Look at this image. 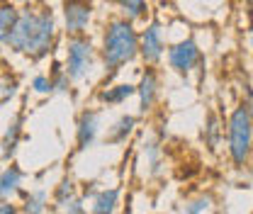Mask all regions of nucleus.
I'll return each mask as SVG.
<instances>
[{
  "instance_id": "obj_1",
  "label": "nucleus",
  "mask_w": 253,
  "mask_h": 214,
  "mask_svg": "<svg viewBox=\"0 0 253 214\" xmlns=\"http://www.w3.org/2000/svg\"><path fill=\"white\" fill-rule=\"evenodd\" d=\"M56 42V20L49 5H27L20 10L17 25L7 34L5 44L15 54H22L32 61L49 56Z\"/></svg>"
},
{
  "instance_id": "obj_2",
  "label": "nucleus",
  "mask_w": 253,
  "mask_h": 214,
  "mask_svg": "<svg viewBox=\"0 0 253 214\" xmlns=\"http://www.w3.org/2000/svg\"><path fill=\"white\" fill-rule=\"evenodd\" d=\"M97 54H100L105 73H110V76L120 73L125 66L136 61L139 59V30H136V22L126 20L122 15L110 17L105 30H102Z\"/></svg>"
},
{
  "instance_id": "obj_3",
  "label": "nucleus",
  "mask_w": 253,
  "mask_h": 214,
  "mask_svg": "<svg viewBox=\"0 0 253 214\" xmlns=\"http://www.w3.org/2000/svg\"><path fill=\"white\" fill-rule=\"evenodd\" d=\"M226 153L236 168H246L253 156V117L236 105L226 117Z\"/></svg>"
},
{
  "instance_id": "obj_4",
  "label": "nucleus",
  "mask_w": 253,
  "mask_h": 214,
  "mask_svg": "<svg viewBox=\"0 0 253 214\" xmlns=\"http://www.w3.org/2000/svg\"><path fill=\"white\" fill-rule=\"evenodd\" d=\"M95 59H97V49L85 34H73L66 39V73L73 83L85 81L93 73Z\"/></svg>"
},
{
  "instance_id": "obj_5",
  "label": "nucleus",
  "mask_w": 253,
  "mask_h": 214,
  "mask_svg": "<svg viewBox=\"0 0 253 214\" xmlns=\"http://www.w3.org/2000/svg\"><path fill=\"white\" fill-rule=\"evenodd\" d=\"M166 61H168V68L173 73L188 78V76H192L205 63V54H202L200 44L192 37H185V39H180V42H175V44L168 46Z\"/></svg>"
},
{
  "instance_id": "obj_6",
  "label": "nucleus",
  "mask_w": 253,
  "mask_h": 214,
  "mask_svg": "<svg viewBox=\"0 0 253 214\" xmlns=\"http://www.w3.org/2000/svg\"><path fill=\"white\" fill-rule=\"evenodd\" d=\"M168 42H166V30L161 20H149L144 30H139V59L144 66H158L166 59Z\"/></svg>"
},
{
  "instance_id": "obj_7",
  "label": "nucleus",
  "mask_w": 253,
  "mask_h": 214,
  "mask_svg": "<svg viewBox=\"0 0 253 214\" xmlns=\"http://www.w3.org/2000/svg\"><path fill=\"white\" fill-rule=\"evenodd\" d=\"M95 15L93 0H63V30L68 37L85 34Z\"/></svg>"
},
{
  "instance_id": "obj_8",
  "label": "nucleus",
  "mask_w": 253,
  "mask_h": 214,
  "mask_svg": "<svg viewBox=\"0 0 253 214\" xmlns=\"http://www.w3.org/2000/svg\"><path fill=\"white\" fill-rule=\"evenodd\" d=\"M136 97H139V115H151L161 97V73L158 66H146L136 83Z\"/></svg>"
},
{
  "instance_id": "obj_9",
  "label": "nucleus",
  "mask_w": 253,
  "mask_h": 214,
  "mask_svg": "<svg viewBox=\"0 0 253 214\" xmlns=\"http://www.w3.org/2000/svg\"><path fill=\"white\" fill-rule=\"evenodd\" d=\"M100 134V110H83L76 122V146L78 151H85L95 144Z\"/></svg>"
},
{
  "instance_id": "obj_10",
  "label": "nucleus",
  "mask_w": 253,
  "mask_h": 214,
  "mask_svg": "<svg viewBox=\"0 0 253 214\" xmlns=\"http://www.w3.org/2000/svg\"><path fill=\"white\" fill-rule=\"evenodd\" d=\"M136 117L134 115H120L115 122L107 127V131H105V144H110V146H122L129 141V136L136 131Z\"/></svg>"
},
{
  "instance_id": "obj_11",
  "label": "nucleus",
  "mask_w": 253,
  "mask_h": 214,
  "mask_svg": "<svg viewBox=\"0 0 253 214\" xmlns=\"http://www.w3.org/2000/svg\"><path fill=\"white\" fill-rule=\"evenodd\" d=\"M224 136H226V127L221 122V117L214 110H210L207 117H205V124H202V141H205V146L214 153L221 146Z\"/></svg>"
},
{
  "instance_id": "obj_12",
  "label": "nucleus",
  "mask_w": 253,
  "mask_h": 214,
  "mask_svg": "<svg viewBox=\"0 0 253 214\" xmlns=\"http://www.w3.org/2000/svg\"><path fill=\"white\" fill-rule=\"evenodd\" d=\"M120 197L122 190L120 187H105L97 190L93 195V205H90V214H115L120 210Z\"/></svg>"
},
{
  "instance_id": "obj_13",
  "label": "nucleus",
  "mask_w": 253,
  "mask_h": 214,
  "mask_svg": "<svg viewBox=\"0 0 253 214\" xmlns=\"http://www.w3.org/2000/svg\"><path fill=\"white\" fill-rule=\"evenodd\" d=\"M134 95H136V83H117V86H107L97 90V100L107 107H117V105H125Z\"/></svg>"
},
{
  "instance_id": "obj_14",
  "label": "nucleus",
  "mask_w": 253,
  "mask_h": 214,
  "mask_svg": "<svg viewBox=\"0 0 253 214\" xmlns=\"http://www.w3.org/2000/svg\"><path fill=\"white\" fill-rule=\"evenodd\" d=\"M22 168L17 166H7L2 173H0V200H12L22 192Z\"/></svg>"
},
{
  "instance_id": "obj_15",
  "label": "nucleus",
  "mask_w": 253,
  "mask_h": 214,
  "mask_svg": "<svg viewBox=\"0 0 253 214\" xmlns=\"http://www.w3.org/2000/svg\"><path fill=\"white\" fill-rule=\"evenodd\" d=\"M141 156H144V161H146V173H149L151 178L161 175V171H163L161 141H158V139H146V141L141 144Z\"/></svg>"
},
{
  "instance_id": "obj_16",
  "label": "nucleus",
  "mask_w": 253,
  "mask_h": 214,
  "mask_svg": "<svg viewBox=\"0 0 253 214\" xmlns=\"http://www.w3.org/2000/svg\"><path fill=\"white\" fill-rule=\"evenodd\" d=\"M117 10L122 17L131 22H149V15H151L149 0H117Z\"/></svg>"
},
{
  "instance_id": "obj_17",
  "label": "nucleus",
  "mask_w": 253,
  "mask_h": 214,
  "mask_svg": "<svg viewBox=\"0 0 253 214\" xmlns=\"http://www.w3.org/2000/svg\"><path fill=\"white\" fill-rule=\"evenodd\" d=\"M20 139H22V115H17L12 122L7 124V129H5V134H2L0 149H2V156H5V158H10L12 153L17 151Z\"/></svg>"
},
{
  "instance_id": "obj_18",
  "label": "nucleus",
  "mask_w": 253,
  "mask_h": 214,
  "mask_svg": "<svg viewBox=\"0 0 253 214\" xmlns=\"http://www.w3.org/2000/svg\"><path fill=\"white\" fill-rule=\"evenodd\" d=\"M46 205H49V195L44 190H32V192H22V214H46Z\"/></svg>"
},
{
  "instance_id": "obj_19",
  "label": "nucleus",
  "mask_w": 253,
  "mask_h": 214,
  "mask_svg": "<svg viewBox=\"0 0 253 214\" xmlns=\"http://www.w3.org/2000/svg\"><path fill=\"white\" fill-rule=\"evenodd\" d=\"M76 195H78V185L73 183V178H63L61 183L54 187V195H51L54 207H56V210H61L63 205H68Z\"/></svg>"
},
{
  "instance_id": "obj_20",
  "label": "nucleus",
  "mask_w": 253,
  "mask_h": 214,
  "mask_svg": "<svg viewBox=\"0 0 253 214\" xmlns=\"http://www.w3.org/2000/svg\"><path fill=\"white\" fill-rule=\"evenodd\" d=\"M17 17H20V10L7 2V5H0V44H5L7 34L12 32V27L17 25Z\"/></svg>"
},
{
  "instance_id": "obj_21",
  "label": "nucleus",
  "mask_w": 253,
  "mask_h": 214,
  "mask_svg": "<svg viewBox=\"0 0 253 214\" xmlns=\"http://www.w3.org/2000/svg\"><path fill=\"white\" fill-rule=\"evenodd\" d=\"M51 86H54V92H61V95H66V92L71 90V78H68V73H66V66H61L59 61L51 63Z\"/></svg>"
},
{
  "instance_id": "obj_22",
  "label": "nucleus",
  "mask_w": 253,
  "mask_h": 214,
  "mask_svg": "<svg viewBox=\"0 0 253 214\" xmlns=\"http://www.w3.org/2000/svg\"><path fill=\"white\" fill-rule=\"evenodd\" d=\"M212 210V197L210 195H195L183 205V214H205Z\"/></svg>"
},
{
  "instance_id": "obj_23",
  "label": "nucleus",
  "mask_w": 253,
  "mask_h": 214,
  "mask_svg": "<svg viewBox=\"0 0 253 214\" xmlns=\"http://www.w3.org/2000/svg\"><path fill=\"white\" fill-rule=\"evenodd\" d=\"M15 92H17V78H12L10 73L2 76L0 78V100L7 102L10 97H15Z\"/></svg>"
},
{
  "instance_id": "obj_24",
  "label": "nucleus",
  "mask_w": 253,
  "mask_h": 214,
  "mask_svg": "<svg viewBox=\"0 0 253 214\" xmlns=\"http://www.w3.org/2000/svg\"><path fill=\"white\" fill-rule=\"evenodd\" d=\"M32 90L37 92V95H51V92H54L51 78L44 76V73H37V76L32 78Z\"/></svg>"
},
{
  "instance_id": "obj_25",
  "label": "nucleus",
  "mask_w": 253,
  "mask_h": 214,
  "mask_svg": "<svg viewBox=\"0 0 253 214\" xmlns=\"http://www.w3.org/2000/svg\"><path fill=\"white\" fill-rule=\"evenodd\" d=\"M61 214H85V205H83V197H73L68 205H63L61 210H59Z\"/></svg>"
},
{
  "instance_id": "obj_26",
  "label": "nucleus",
  "mask_w": 253,
  "mask_h": 214,
  "mask_svg": "<svg viewBox=\"0 0 253 214\" xmlns=\"http://www.w3.org/2000/svg\"><path fill=\"white\" fill-rule=\"evenodd\" d=\"M0 214H22V207L12 205V200H0Z\"/></svg>"
},
{
  "instance_id": "obj_27",
  "label": "nucleus",
  "mask_w": 253,
  "mask_h": 214,
  "mask_svg": "<svg viewBox=\"0 0 253 214\" xmlns=\"http://www.w3.org/2000/svg\"><path fill=\"white\" fill-rule=\"evenodd\" d=\"M241 105H244V107L249 110V115L253 117V88H251V86H246V88H244V97H241Z\"/></svg>"
},
{
  "instance_id": "obj_28",
  "label": "nucleus",
  "mask_w": 253,
  "mask_h": 214,
  "mask_svg": "<svg viewBox=\"0 0 253 214\" xmlns=\"http://www.w3.org/2000/svg\"><path fill=\"white\" fill-rule=\"evenodd\" d=\"M249 46H251V54H253V34H251V39H249Z\"/></svg>"
},
{
  "instance_id": "obj_29",
  "label": "nucleus",
  "mask_w": 253,
  "mask_h": 214,
  "mask_svg": "<svg viewBox=\"0 0 253 214\" xmlns=\"http://www.w3.org/2000/svg\"><path fill=\"white\" fill-rule=\"evenodd\" d=\"M251 214H253V212H251Z\"/></svg>"
}]
</instances>
